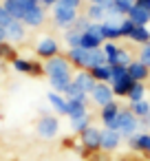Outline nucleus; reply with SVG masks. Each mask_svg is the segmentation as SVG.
Listing matches in <instances>:
<instances>
[{
  "instance_id": "nucleus-31",
  "label": "nucleus",
  "mask_w": 150,
  "mask_h": 161,
  "mask_svg": "<svg viewBox=\"0 0 150 161\" xmlns=\"http://www.w3.org/2000/svg\"><path fill=\"white\" fill-rule=\"evenodd\" d=\"M135 27H137V25H135L130 18H124V20L119 22V29H121V36H124V38H130V33H132Z\"/></svg>"
},
{
  "instance_id": "nucleus-2",
  "label": "nucleus",
  "mask_w": 150,
  "mask_h": 161,
  "mask_svg": "<svg viewBox=\"0 0 150 161\" xmlns=\"http://www.w3.org/2000/svg\"><path fill=\"white\" fill-rule=\"evenodd\" d=\"M108 84H110L115 97H128V93H130L135 82L128 75V66H113V75H110Z\"/></svg>"
},
{
  "instance_id": "nucleus-11",
  "label": "nucleus",
  "mask_w": 150,
  "mask_h": 161,
  "mask_svg": "<svg viewBox=\"0 0 150 161\" xmlns=\"http://www.w3.org/2000/svg\"><path fill=\"white\" fill-rule=\"evenodd\" d=\"M121 135L117 130H110V128H102V150L104 152H113L121 146Z\"/></svg>"
},
{
  "instance_id": "nucleus-30",
  "label": "nucleus",
  "mask_w": 150,
  "mask_h": 161,
  "mask_svg": "<svg viewBox=\"0 0 150 161\" xmlns=\"http://www.w3.org/2000/svg\"><path fill=\"white\" fill-rule=\"evenodd\" d=\"M128 108H130V110L135 113V117H139V119H143L146 115H150V102H148V99L135 102V104H130Z\"/></svg>"
},
{
  "instance_id": "nucleus-15",
  "label": "nucleus",
  "mask_w": 150,
  "mask_h": 161,
  "mask_svg": "<svg viewBox=\"0 0 150 161\" xmlns=\"http://www.w3.org/2000/svg\"><path fill=\"white\" fill-rule=\"evenodd\" d=\"M128 75L132 77V82H143L146 84V80L150 77V69L146 64H141L139 60H132L128 64Z\"/></svg>"
},
{
  "instance_id": "nucleus-24",
  "label": "nucleus",
  "mask_w": 150,
  "mask_h": 161,
  "mask_svg": "<svg viewBox=\"0 0 150 161\" xmlns=\"http://www.w3.org/2000/svg\"><path fill=\"white\" fill-rule=\"evenodd\" d=\"M128 40L135 42V44H139V47H143V44L150 42V29H148V27H135Z\"/></svg>"
},
{
  "instance_id": "nucleus-9",
  "label": "nucleus",
  "mask_w": 150,
  "mask_h": 161,
  "mask_svg": "<svg viewBox=\"0 0 150 161\" xmlns=\"http://www.w3.org/2000/svg\"><path fill=\"white\" fill-rule=\"evenodd\" d=\"M58 51H60V44H58V40L51 38V36L42 38V40L38 42V47H36V53H38L40 58H44V60H51V58L60 55Z\"/></svg>"
},
{
  "instance_id": "nucleus-42",
  "label": "nucleus",
  "mask_w": 150,
  "mask_h": 161,
  "mask_svg": "<svg viewBox=\"0 0 150 161\" xmlns=\"http://www.w3.org/2000/svg\"><path fill=\"white\" fill-rule=\"evenodd\" d=\"M106 0H88V5H104Z\"/></svg>"
},
{
  "instance_id": "nucleus-34",
  "label": "nucleus",
  "mask_w": 150,
  "mask_h": 161,
  "mask_svg": "<svg viewBox=\"0 0 150 161\" xmlns=\"http://www.w3.org/2000/svg\"><path fill=\"white\" fill-rule=\"evenodd\" d=\"M0 58H7V60H16V51L11 44H0Z\"/></svg>"
},
{
  "instance_id": "nucleus-19",
  "label": "nucleus",
  "mask_w": 150,
  "mask_h": 161,
  "mask_svg": "<svg viewBox=\"0 0 150 161\" xmlns=\"http://www.w3.org/2000/svg\"><path fill=\"white\" fill-rule=\"evenodd\" d=\"M102 36L106 42H119L124 36H121V29L117 22H110V20H104L102 22Z\"/></svg>"
},
{
  "instance_id": "nucleus-21",
  "label": "nucleus",
  "mask_w": 150,
  "mask_h": 161,
  "mask_svg": "<svg viewBox=\"0 0 150 161\" xmlns=\"http://www.w3.org/2000/svg\"><path fill=\"white\" fill-rule=\"evenodd\" d=\"M5 33H7V40H11V42L25 40V22L22 20H11L5 27Z\"/></svg>"
},
{
  "instance_id": "nucleus-10",
  "label": "nucleus",
  "mask_w": 150,
  "mask_h": 161,
  "mask_svg": "<svg viewBox=\"0 0 150 161\" xmlns=\"http://www.w3.org/2000/svg\"><path fill=\"white\" fill-rule=\"evenodd\" d=\"M58 130H60V121H58V117H53V115H47V117H42V119L38 121V135L44 137V139L55 137Z\"/></svg>"
},
{
  "instance_id": "nucleus-40",
  "label": "nucleus",
  "mask_w": 150,
  "mask_h": 161,
  "mask_svg": "<svg viewBox=\"0 0 150 161\" xmlns=\"http://www.w3.org/2000/svg\"><path fill=\"white\" fill-rule=\"evenodd\" d=\"M137 3H139V5H141V7H146V9H148V11H150V0H137Z\"/></svg>"
},
{
  "instance_id": "nucleus-13",
  "label": "nucleus",
  "mask_w": 150,
  "mask_h": 161,
  "mask_svg": "<svg viewBox=\"0 0 150 161\" xmlns=\"http://www.w3.org/2000/svg\"><path fill=\"white\" fill-rule=\"evenodd\" d=\"M73 84H75L80 91H84L86 95H91L97 82H95V77L91 75V71H77V73L73 75Z\"/></svg>"
},
{
  "instance_id": "nucleus-32",
  "label": "nucleus",
  "mask_w": 150,
  "mask_h": 161,
  "mask_svg": "<svg viewBox=\"0 0 150 161\" xmlns=\"http://www.w3.org/2000/svg\"><path fill=\"white\" fill-rule=\"evenodd\" d=\"M137 60L150 69V42H148V44H143V47L139 49V58H137Z\"/></svg>"
},
{
  "instance_id": "nucleus-5",
  "label": "nucleus",
  "mask_w": 150,
  "mask_h": 161,
  "mask_svg": "<svg viewBox=\"0 0 150 161\" xmlns=\"http://www.w3.org/2000/svg\"><path fill=\"white\" fill-rule=\"evenodd\" d=\"M106 40H104V36H102V25H91L84 33H82V49H102V44H104Z\"/></svg>"
},
{
  "instance_id": "nucleus-4",
  "label": "nucleus",
  "mask_w": 150,
  "mask_h": 161,
  "mask_svg": "<svg viewBox=\"0 0 150 161\" xmlns=\"http://www.w3.org/2000/svg\"><path fill=\"white\" fill-rule=\"evenodd\" d=\"M44 73L51 77H64V75H73L71 73V62L64 58V55H55L51 60L44 62Z\"/></svg>"
},
{
  "instance_id": "nucleus-7",
  "label": "nucleus",
  "mask_w": 150,
  "mask_h": 161,
  "mask_svg": "<svg viewBox=\"0 0 150 161\" xmlns=\"http://www.w3.org/2000/svg\"><path fill=\"white\" fill-rule=\"evenodd\" d=\"M66 60L71 62V66H75L80 71H88L91 69V51L88 49H82V47L69 49L66 51Z\"/></svg>"
},
{
  "instance_id": "nucleus-20",
  "label": "nucleus",
  "mask_w": 150,
  "mask_h": 161,
  "mask_svg": "<svg viewBox=\"0 0 150 161\" xmlns=\"http://www.w3.org/2000/svg\"><path fill=\"white\" fill-rule=\"evenodd\" d=\"M119 110H121V106H119L117 102H110V104H106L104 108H99V121H102L104 126H110V124L117 119Z\"/></svg>"
},
{
  "instance_id": "nucleus-1",
  "label": "nucleus",
  "mask_w": 150,
  "mask_h": 161,
  "mask_svg": "<svg viewBox=\"0 0 150 161\" xmlns=\"http://www.w3.org/2000/svg\"><path fill=\"white\" fill-rule=\"evenodd\" d=\"M104 128H110V130H117L121 137H132L135 132H139V128H141V121H139V117H135V113L130 110V108H121L119 110V115H117V119L110 124V126H104Z\"/></svg>"
},
{
  "instance_id": "nucleus-17",
  "label": "nucleus",
  "mask_w": 150,
  "mask_h": 161,
  "mask_svg": "<svg viewBox=\"0 0 150 161\" xmlns=\"http://www.w3.org/2000/svg\"><path fill=\"white\" fill-rule=\"evenodd\" d=\"M126 18H130L137 27H148V25H150V11H148L146 7H141L139 3H135V7L130 9V14H128Z\"/></svg>"
},
{
  "instance_id": "nucleus-41",
  "label": "nucleus",
  "mask_w": 150,
  "mask_h": 161,
  "mask_svg": "<svg viewBox=\"0 0 150 161\" xmlns=\"http://www.w3.org/2000/svg\"><path fill=\"white\" fill-rule=\"evenodd\" d=\"M5 40H7V33H5V29H3V27H0V44H3Z\"/></svg>"
},
{
  "instance_id": "nucleus-12",
  "label": "nucleus",
  "mask_w": 150,
  "mask_h": 161,
  "mask_svg": "<svg viewBox=\"0 0 150 161\" xmlns=\"http://www.w3.org/2000/svg\"><path fill=\"white\" fill-rule=\"evenodd\" d=\"M128 148L135 152L150 154V132H135L132 137H128Z\"/></svg>"
},
{
  "instance_id": "nucleus-22",
  "label": "nucleus",
  "mask_w": 150,
  "mask_h": 161,
  "mask_svg": "<svg viewBox=\"0 0 150 161\" xmlns=\"http://www.w3.org/2000/svg\"><path fill=\"white\" fill-rule=\"evenodd\" d=\"M91 22H95V25H102L106 18H108V14H106V9H104V5H88V9H86V14H84Z\"/></svg>"
},
{
  "instance_id": "nucleus-37",
  "label": "nucleus",
  "mask_w": 150,
  "mask_h": 161,
  "mask_svg": "<svg viewBox=\"0 0 150 161\" xmlns=\"http://www.w3.org/2000/svg\"><path fill=\"white\" fill-rule=\"evenodd\" d=\"M60 3H64V5H69V7H75V9H77V7L82 5V0H60Z\"/></svg>"
},
{
  "instance_id": "nucleus-43",
  "label": "nucleus",
  "mask_w": 150,
  "mask_h": 161,
  "mask_svg": "<svg viewBox=\"0 0 150 161\" xmlns=\"http://www.w3.org/2000/svg\"><path fill=\"white\" fill-rule=\"evenodd\" d=\"M117 161H130V159H117Z\"/></svg>"
},
{
  "instance_id": "nucleus-3",
  "label": "nucleus",
  "mask_w": 150,
  "mask_h": 161,
  "mask_svg": "<svg viewBox=\"0 0 150 161\" xmlns=\"http://www.w3.org/2000/svg\"><path fill=\"white\" fill-rule=\"evenodd\" d=\"M77 18H80V14H77L75 7H69V5H64V3H58V5L53 7V22H55L60 29H71Z\"/></svg>"
},
{
  "instance_id": "nucleus-18",
  "label": "nucleus",
  "mask_w": 150,
  "mask_h": 161,
  "mask_svg": "<svg viewBox=\"0 0 150 161\" xmlns=\"http://www.w3.org/2000/svg\"><path fill=\"white\" fill-rule=\"evenodd\" d=\"M44 18H47L44 7H42V5H38V7H33V9H29V11L25 14L22 22H25L27 27H40V25L44 22Z\"/></svg>"
},
{
  "instance_id": "nucleus-26",
  "label": "nucleus",
  "mask_w": 150,
  "mask_h": 161,
  "mask_svg": "<svg viewBox=\"0 0 150 161\" xmlns=\"http://www.w3.org/2000/svg\"><path fill=\"white\" fill-rule=\"evenodd\" d=\"M146 91H148V88H146V84H143V82H135L126 99H128L130 104H135V102H141V99H146Z\"/></svg>"
},
{
  "instance_id": "nucleus-35",
  "label": "nucleus",
  "mask_w": 150,
  "mask_h": 161,
  "mask_svg": "<svg viewBox=\"0 0 150 161\" xmlns=\"http://www.w3.org/2000/svg\"><path fill=\"white\" fill-rule=\"evenodd\" d=\"M11 20H14V18L9 16V11H7L5 7H0V27H3V29H5V27H7V25H9Z\"/></svg>"
},
{
  "instance_id": "nucleus-38",
  "label": "nucleus",
  "mask_w": 150,
  "mask_h": 161,
  "mask_svg": "<svg viewBox=\"0 0 150 161\" xmlns=\"http://www.w3.org/2000/svg\"><path fill=\"white\" fill-rule=\"evenodd\" d=\"M58 3H60V0H40V5H42V7H55Z\"/></svg>"
},
{
  "instance_id": "nucleus-14",
  "label": "nucleus",
  "mask_w": 150,
  "mask_h": 161,
  "mask_svg": "<svg viewBox=\"0 0 150 161\" xmlns=\"http://www.w3.org/2000/svg\"><path fill=\"white\" fill-rule=\"evenodd\" d=\"M14 69L18 73H29V75H42L44 73V66H40L38 62H31V60H22V58L14 60Z\"/></svg>"
},
{
  "instance_id": "nucleus-23",
  "label": "nucleus",
  "mask_w": 150,
  "mask_h": 161,
  "mask_svg": "<svg viewBox=\"0 0 150 161\" xmlns=\"http://www.w3.org/2000/svg\"><path fill=\"white\" fill-rule=\"evenodd\" d=\"M47 99H49V104L53 106V110L55 113H60V115H66V108H69V99L64 97V95H60V93H49L47 95Z\"/></svg>"
},
{
  "instance_id": "nucleus-27",
  "label": "nucleus",
  "mask_w": 150,
  "mask_h": 161,
  "mask_svg": "<svg viewBox=\"0 0 150 161\" xmlns=\"http://www.w3.org/2000/svg\"><path fill=\"white\" fill-rule=\"evenodd\" d=\"M91 121H93V117H91L88 113H86V115H82V117H75V119H71V130H73V132H77V135H82L88 126H93Z\"/></svg>"
},
{
  "instance_id": "nucleus-28",
  "label": "nucleus",
  "mask_w": 150,
  "mask_h": 161,
  "mask_svg": "<svg viewBox=\"0 0 150 161\" xmlns=\"http://www.w3.org/2000/svg\"><path fill=\"white\" fill-rule=\"evenodd\" d=\"M3 7L9 11V16L14 20H22L25 18V11H22V5H20V0H5Z\"/></svg>"
},
{
  "instance_id": "nucleus-33",
  "label": "nucleus",
  "mask_w": 150,
  "mask_h": 161,
  "mask_svg": "<svg viewBox=\"0 0 150 161\" xmlns=\"http://www.w3.org/2000/svg\"><path fill=\"white\" fill-rule=\"evenodd\" d=\"M91 25H93V22H91V20H88L86 16H80V18L75 20V25H73V29H75V31H80V33H84V31H86V29H88Z\"/></svg>"
},
{
  "instance_id": "nucleus-36",
  "label": "nucleus",
  "mask_w": 150,
  "mask_h": 161,
  "mask_svg": "<svg viewBox=\"0 0 150 161\" xmlns=\"http://www.w3.org/2000/svg\"><path fill=\"white\" fill-rule=\"evenodd\" d=\"M20 5H22V11L27 14L29 9H33V7H38V5H40V0H20Z\"/></svg>"
},
{
  "instance_id": "nucleus-6",
  "label": "nucleus",
  "mask_w": 150,
  "mask_h": 161,
  "mask_svg": "<svg viewBox=\"0 0 150 161\" xmlns=\"http://www.w3.org/2000/svg\"><path fill=\"white\" fill-rule=\"evenodd\" d=\"M88 97H91V102H93L95 106H99V108H104L106 104L115 102V93H113L110 84H106V82H97L95 88H93V93H91Z\"/></svg>"
},
{
  "instance_id": "nucleus-25",
  "label": "nucleus",
  "mask_w": 150,
  "mask_h": 161,
  "mask_svg": "<svg viewBox=\"0 0 150 161\" xmlns=\"http://www.w3.org/2000/svg\"><path fill=\"white\" fill-rule=\"evenodd\" d=\"M91 75L95 77V82H110V75H113V66L110 64H102V66H95L91 69Z\"/></svg>"
},
{
  "instance_id": "nucleus-44",
  "label": "nucleus",
  "mask_w": 150,
  "mask_h": 161,
  "mask_svg": "<svg viewBox=\"0 0 150 161\" xmlns=\"http://www.w3.org/2000/svg\"><path fill=\"white\" fill-rule=\"evenodd\" d=\"M148 29H150V25H148Z\"/></svg>"
},
{
  "instance_id": "nucleus-16",
  "label": "nucleus",
  "mask_w": 150,
  "mask_h": 161,
  "mask_svg": "<svg viewBox=\"0 0 150 161\" xmlns=\"http://www.w3.org/2000/svg\"><path fill=\"white\" fill-rule=\"evenodd\" d=\"M88 99L91 97H82V99H69V108H66V117L69 119H75V117H82L88 113Z\"/></svg>"
},
{
  "instance_id": "nucleus-29",
  "label": "nucleus",
  "mask_w": 150,
  "mask_h": 161,
  "mask_svg": "<svg viewBox=\"0 0 150 161\" xmlns=\"http://www.w3.org/2000/svg\"><path fill=\"white\" fill-rule=\"evenodd\" d=\"M64 42L69 44V49L82 47V33H80V31H75L73 27H71V29H64Z\"/></svg>"
},
{
  "instance_id": "nucleus-39",
  "label": "nucleus",
  "mask_w": 150,
  "mask_h": 161,
  "mask_svg": "<svg viewBox=\"0 0 150 161\" xmlns=\"http://www.w3.org/2000/svg\"><path fill=\"white\" fill-rule=\"evenodd\" d=\"M141 121V128H150V115H146L143 119H139Z\"/></svg>"
},
{
  "instance_id": "nucleus-8",
  "label": "nucleus",
  "mask_w": 150,
  "mask_h": 161,
  "mask_svg": "<svg viewBox=\"0 0 150 161\" xmlns=\"http://www.w3.org/2000/svg\"><path fill=\"white\" fill-rule=\"evenodd\" d=\"M80 141L88 152H97V150H102V130L95 128V126H88L80 135Z\"/></svg>"
}]
</instances>
